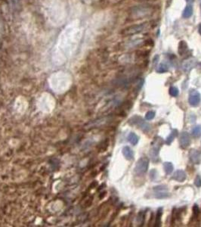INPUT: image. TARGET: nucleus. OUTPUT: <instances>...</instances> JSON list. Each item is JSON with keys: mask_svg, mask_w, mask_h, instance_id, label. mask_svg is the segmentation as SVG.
Masks as SVG:
<instances>
[{"mask_svg": "<svg viewBox=\"0 0 201 227\" xmlns=\"http://www.w3.org/2000/svg\"><path fill=\"white\" fill-rule=\"evenodd\" d=\"M189 159L194 164H200L201 162V154L198 150L191 149L189 151Z\"/></svg>", "mask_w": 201, "mask_h": 227, "instance_id": "obj_8", "label": "nucleus"}, {"mask_svg": "<svg viewBox=\"0 0 201 227\" xmlns=\"http://www.w3.org/2000/svg\"><path fill=\"white\" fill-rule=\"evenodd\" d=\"M186 177H187V175L184 170H178L174 173L172 179L175 180V181L179 182H184L185 180H186Z\"/></svg>", "mask_w": 201, "mask_h": 227, "instance_id": "obj_10", "label": "nucleus"}, {"mask_svg": "<svg viewBox=\"0 0 201 227\" xmlns=\"http://www.w3.org/2000/svg\"><path fill=\"white\" fill-rule=\"evenodd\" d=\"M154 195L157 198L162 199V198H168L169 196L168 189L165 185H159V186L154 187Z\"/></svg>", "mask_w": 201, "mask_h": 227, "instance_id": "obj_6", "label": "nucleus"}, {"mask_svg": "<svg viewBox=\"0 0 201 227\" xmlns=\"http://www.w3.org/2000/svg\"><path fill=\"white\" fill-rule=\"evenodd\" d=\"M163 168L164 170H165V172L167 174H170L173 171V165L171 162H165L163 164Z\"/></svg>", "mask_w": 201, "mask_h": 227, "instance_id": "obj_17", "label": "nucleus"}, {"mask_svg": "<svg viewBox=\"0 0 201 227\" xmlns=\"http://www.w3.org/2000/svg\"><path fill=\"white\" fill-rule=\"evenodd\" d=\"M152 12L153 9L150 7L137 6L133 8L132 11H131V14L133 18H135V19H139V18L149 16L152 14Z\"/></svg>", "mask_w": 201, "mask_h": 227, "instance_id": "obj_1", "label": "nucleus"}, {"mask_svg": "<svg viewBox=\"0 0 201 227\" xmlns=\"http://www.w3.org/2000/svg\"><path fill=\"white\" fill-rule=\"evenodd\" d=\"M169 94L171 95L173 97H176V96H178L179 94V91H178V88L175 87V86H172L169 89Z\"/></svg>", "mask_w": 201, "mask_h": 227, "instance_id": "obj_20", "label": "nucleus"}, {"mask_svg": "<svg viewBox=\"0 0 201 227\" xmlns=\"http://www.w3.org/2000/svg\"><path fill=\"white\" fill-rule=\"evenodd\" d=\"M123 154L126 159L129 160V161H132L134 158V152H133L131 148L129 147V146H125L123 148Z\"/></svg>", "mask_w": 201, "mask_h": 227, "instance_id": "obj_11", "label": "nucleus"}, {"mask_svg": "<svg viewBox=\"0 0 201 227\" xmlns=\"http://www.w3.org/2000/svg\"><path fill=\"white\" fill-rule=\"evenodd\" d=\"M148 27V24L147 23H143V24H139L132 25V26L128 27L123 30L124 35L126 36H132V35H135V34L140 33L143 32Z\"/></svg>", "mask_w": 201, "mask_h": 227, "instance_id": "obj_3", "label": "nucleus"}, {"mask_svg": "<svg viewBox=\"0 0 201 227\" xmlns=\"http://www.w3.org/2000/svg\"><path fill=\"white\" fill-rule=\"evenodd\" d=\"M192 14H193V7H192L191 5H187L186 8L183 11L182 16L185 18H188L191 16Z\"/></svg>", "mask_w": 201, "mask_h": 227, "instance_id": "obj_13", "label": "nucleus"}, {"mask_svg": "<svg viewBox=\"0 0 201 227\" xmlns=\"http://www.w3.org/2000/svg\"><path fill=\"white\" fill-rule=\"evenodd\" d=\"M193 212H194V214L195 217H197V216L200 214V208H199V207H198L197 204H194V205Z\"/></svg>", "mask_w": 201, "mask_h": 227, "instance_id": "obj_22", "label": "nucleus"}, {"mask_svg": "<svg viewBox=\"0 0 201 227\" xmlns=\"http://www.w3.org/2000/svg\"><path fill=\"white\" fill-rule=\"evenodd\" d=\"M191 134L195 138H198L201 136V126L197 125L196 127H194L191 130Z\"/></svg>", "mask_w": 201, "mask_h": 227, "instance_id": "obj_16", "label": "nucleus"}, {"mask_svg": "<svg viewBox=\"0 0 201 227\" xmlns=\"http://www.w3.org/2000/svg\"><path fill=\"white\" fill-rule=\"evenodd\" d=\"M163 214V209L160 208L157 214V217H156V221H155V226H160L161 223V217Z\"/></svg>", "mask_w": 201, "mask_h": 227, "instance_id": "obj_19", "label": "nucleus"}, {"mask_svg": "<svg viewBox=\"0 0 201 227\" xmlns=\"http://www.w3.org/2000/svg\"><path fill=\"white\" fill-rule=\"evenodd\" d=\"M194 184L197 187L201 186V177L200 176H197L194 180Z\"/></svg>", "mask_w": 201, "mask_h": 227, "instance_id": "obj_23", "label": "nucleus"}, {"mask_svg": "<svg viewBox=\"0 0 201 227\" xmlns=\"http://www.w3.org/2000/svg\"><path fill=\"white\" fill-rule=\"evenodd\" d=\"M187 1H188V2H192L194 0H187Z\"/></svg>", "mask_w": 201, "mask_h": 227, "instance_id": "obj_25", "label": "nucleus"}, {"mask_svg": "<svg viewBox=\"0 0 201 227\" xmlns=\"http://www.w3.org/2000/svg\"><path fill=\"white\" fill-rule=\"evenodd\" d=\"M169 70V68H168V66H167L166 64H163V63H161L160 65H158L157 68V72H158V73H165V72H167Z\"/></svg>", "mask_w": 201, "mask_h": 227, "instance_id": "obj_18", "label": "nucleus"}, {"mask_svg": "<svg viewBox=\"0 0 201 227\" xmlns=\"http://www.w3.org/2000/svg\"><path fill=\"white\" fill-rule=\"evenodd\" d=\"M198 30H199L200 34V35H201V24H200V25H199V28H198Z\"/></svg>", "mask_w": 201, "mask_h": 227, "instance_id": "obj_24", "label": "nucleus"}, {"mask_svg": "<svg viewBox=\"0 0 201 227\" xmlns=\"http://www.w3.org/2000/svg\"><path fill=\"white\" fill-rule=\"evenodd\" d=\"M138 139H139L138 136L134 133H130L129 135L128 136V141L132 145H135L138 144Z\"/></svg>", "mask_w": 201, "mask_h": 227, "instance_id": "obj_14", "label": "nucleus"}, {"mask_svg": "<svg viewBox=\"0 0 201 227\" xmlns=\"http://www.w3.org/2000/svg\"><path fill=\"white\" fill-rule=\"evenodd\" d=\"M178 136V130H173L172 131V133L169 135V136L167 137L166 139V145H170L171 143L173 142L174 139Z\"/></svg>", "mask_w": 201, "mask_h": 227, "instance_id": "obj_15", "label": "nucleus"}, {"mask_svg": "<svg viewBox=\"0 0 201 227\" xmlns=\"http://www.w3.org/2000/svg\"><path fill=\"white\" fill-rule=\"evenodd\" d=\"M179 142H180L181 146L184 148H186L191 143V138L188 133L186 132H183L181 134L180 138H179Z\"/></svg>", "mask_w": 201, "mask_h": 227, "instance_id": "obj_9", "label": "nucleus"}, {"mask_svg": "<svg viewBox=\"0 0 201 227\" xmlns=\"http://www.w3.org/2000/svg\"><path fill=\"white\" fill-rule=\"evenodd\" d=\"M154 117H155V112L152 111L147 112L146 114H145V118L148 120H152V119L154 118Z\"/></svg>", "mask_w": 201, "mask_h": 227, "instance_id": "obj_21", "label": "nucleus"}, {"mask_svg": "<svg viewBox=\"0 0 201 227\" xmlns=\"http://www.w3.org/2000/svg\"><path fill=\"white\" fill-rule=\"evenodd\" d=\"M160 138H158V139H156L154 142L152 144L151 148L150 150V156L152 158L153 161H156L158 160V155H159L160 148V144L158 143L160 140Z\"/></svg>", "mask_w": 201, "mask_h": 227, "instance_id": "obj_7", "label": "nucleus"}, {"mask_svg": "<svg viewBox=\"0 0 201 227\" xmlns=\"http://www.w3.org/2000/svg\"><path fill=\"white\" fill-rule=\"evenodd\" d=\"M201 100V96L197 90L191 91L188 97L189 104L193 107H197L200 105Z\"/></svg>", "mask_w": 201, "mask_h": 227, "instance_id": "obj_5", "label": "nucleus"}, {"mask_svg": "<svg viewBox=\"0 0 201 227\" xmlns=\"http://www.w3.org/2000/svg\"><path fill=\"white\" fill-rule=\"evenodd\" d=\"M148 166H149V159L146 157H142L137 161L135 164L134 172L136 175L141 176L146 174L148 171Z\"/></svg>", "mask_w": 201, "mask_h": 227, "instance_id": "obj_2", "label": "nucleus"}, {"mask_svg": "<svg viewBox=\"0 0 201 227\" xmlns=\"http://www.w3.org/2000/svg\"><path fill=\"white\" fill-rule=\"evenodd\" d=\"M129 123L131 124L138 125L139 128L141 129L144 132H148L151 130V126H150L149 123L144 122L141 117H138V116H135V117H132L129 120Z\"/></svg>", "mask_w": 201, "mask_h": 227, "instance_id": "obj_4", "label": "nucleus"}, {"mask_svg": "<svg viewBox=\"0 0 201 227\" xmlns=\"http://www.w3.org/2000/svg\"><path fill=\"white\" fill-rule=\"evenodd\" d=\"M188 51V46L185 41H181L178 44V53L180 55H183Z\"/></svg>", "mask_w": 201, "mask_h": 227, "instance_id": "obj_12", "label": "nucleus"}]
</instances>
